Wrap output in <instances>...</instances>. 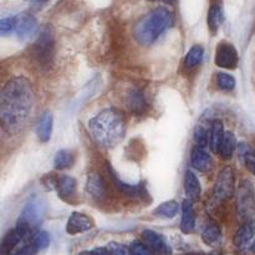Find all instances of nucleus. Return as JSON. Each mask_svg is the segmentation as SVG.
<instances>
[{"label":"nucleus","mask_w":255,"mask_h":255,"mask_svg":"<svg viewBox=\"0 0 255 255\" xmlns=\"http://www.w3.org/2000/svg\"><path fill=\"white\" fill-rule=\"evenodd\" d=\"M222 239V231L218 223L214 221L207 222L204 226L203 231H202V241L209 247H216L221 243Z\"/></svg>","instance_id":"obj_18"},{"label":"nucleus","mask_w":255,"mask_h":255,"mask_svg":"<svg viewBox=\"0 0 255 255\" xmlns=\"http://www.w3.org/2000/svg\"><path fill=\"white\" fill-rule=\"evenodd\" d=\"M186 255H198V254H186Z\"/></svg>","instance_id":"obj_41"},{"label":"nucleus","mask_w":255,"mask_h":255,"mask_svg":"<svg viewBox=\"0 0 255 255\" xmlns=\"http://www.w3.org/2000/svg\"><path fill=\"white\" fill-rule=\"evenodd\" d=\"M146 100L138 90H132L127 96V107L134 115H141L146 110Z\"/></svg>","instance_id":"obj_22"},{"label":"nucleus","mask_w":255,"mask_h":255,"mask_svg":"<svg viewBox=\"0 0 255 255\" xmlns=\"http://www.w3.org/2000/svg\"><path fill=\"white\" fill-rule=\"evenodd\" d=\"M34 102V89L26 77L9 80L0 96V120L4 131L9 134L19 133L26 125Z\"/></svg>","instance_id":"obj_1"},{"label":"nucleus","mask_w":255,"mask_h":255,"mask_svg":"<svg viewBox=\"0 0 255 255\" xmlns=\"http://www.w3.org/2000/svg\"><path fill=\"white\" fill-rule=\"evenodd\" d=\"M173 14L166 7H157L136 24L133 35L141 45H151L173 24Z\"/></svg>","instance_id":"obj_3"},{"label":"nucleus","mask_w":255,"mask_h":255,"mask_svg":"<svg viewBox=\"0 0 255 255\" xmlns=\"http://www.w3.org/2000/svg\"><path fill=\"white\" fill-rule=\"evenodd\" d=\"M237 148V138L232 132H227L224 134V138L222 141L221 149H219V154L223 159H231L233 156L234 151Z\"/></svg>","instance_id":"obj_26"},{"label":"nucleus","mask_w":255,"mask_h":255,"mask_svg":"<svg viewBox=\"0 0 255 255\" xmlns=\"http://www.w3.org/2000/svg\"><path fill=\"white\" fill-rule=\"evenodd\" d=\"M191 164L199 172H208L212 168V157L203 147H196L191 153Z\"/></svg>","instance_id":"obj_15"},{"label":"nucleus","mask_w":255,"mask_h":255,"mask_svg":"<svg viewBox=\"0 0 255 255\" xmlns=\"http://www.w3.org/2000/svg\"><path fill=\"white\" fill-rule=\"evenodd\" d=\"M107 172H109V176H110V178L112 179V182H114L115 187H116L120 192H122L124 194H126V196L142 197L143 194H146L144 188L143 187L139 186V184H137V186H131V184H127V183H125V182H122L121 179L117 177L116 172L112 169V167L110 166V164H107Z\"/></svg>","instance_id":"obj_14"},{"label":"nucleus","mask_w":255,"mask_h":255,"mask_svg":"<svg viewBox=\"0 0 255 255\" xmlns=\"http://www.w3.org/2000/svg\"><path fill=\"white\" fill-rule=\"evenodd\" d=\"M196 228V213L191 199H186L182 203V222L181 231L184 234H191Z\"/></svg>","instance_id":"obj_16"},{"label":"nucleus","mask_w":255,"mask_h":255,"mask_svg":"<svg viewBox=\"0 0 255 255\" xmlns=\"http://www.w3.org/2000/svg\"><path fill=\"white\" fill-rule=\"evenodd\" d=\"M236 189V177L232 167L226 166L218 173V177L214 183L213 197L217 202H224L231 199L234 196Z\"/></svg>","instance_id":"obj_5"},{"label":"nucleus","mask_w":255,"mask_h":255,"mask_svg":"<svg viewBox=\"0 0 255 255\" xmlns=\"http://www.w3.org/2000/svg\"><path fill=\"white\" fill-rule=\"evenodd\" d=\"M238 212L247 219L255 213V191L249 181H243L238 187Z\"/></svg>","instance_id":"obj_7"},{"label":"nucleus","mask_w":255,"mask_h":255,"mask_svg":"<svg viewBox=\"0 0 255 255\" xmlns=\"http://www.w3.org/2000/svg\"><path fill=\"white\" fill-rule=\"evenodd\" d=\"M42 214H44V207L39 201L29 202L22 209L16 227L34 234V231L41 222Z\"/></svg>","instance_id":"obj_6"},{"label":"nucleus","mask_w":255,"mask_h":255,"mask_svg":"<svg viewBox=\"0 0 255 255\" xmlns=\"http://www.w3.org/2000/svg\"><path fill=\"white\" fill-rule=\"evenodd\" d=\"M46 1L47 0H32V5L36 7H39V6H41V5H44Z\"/></svg>","instance_id":"obj_37"},{"label":"nucleus","mask_w":255,"mask_h":255,"mask_svg":"<svg viewBox=\"0 0 255 255\" xmlns=\"http://www.w3.org/2000/svg\"><path fill=\"white\" fill-rule=\"evenodd\" d=\"M86 187L87 192H89V194H91L92 198L97 199V201H102V199L106 198V184H105L101 176H100L99 173H96V172L89 174Z\"/></svg>","instance_id":"obj_17"},{"label":"nucleus","mask_w":255,"mask_h":255,"mask_svg":"<svg viewBox=\"0 0 255 255\" xmlns=\"http://www.w3.org/2000/svg\"><path fill=\"white\" fill-rule=\"evenodd\" d=\"M92 227H94V222L91 218H89L84 213L75 212L70 216L69 221H67L66 232L70 236H76V234L89 232L90 229H92Z\"/></svg>","instance_id":"obj_11"},{"label":"nucleus","mask_w":255,"mask_h":255,"mask_svg":"<svg viewBox=\"0 0 255 255\" xmlns=\"http://www.w3.org/2000/svg\"><path fill=\"white\" fill-rule=\"evenodd\" d=\"M106 251L110 255H132L131 248L117 242H111L107 244Z\"/></svg>","instance_id":"obj_31"},{"label":"nucleus","mask_w":255,"mask_h":255,"mask_svg":"<svg viewBox=\"0 0 255 255\" xmlns=\"http://www.w3.org/2000/svg\"><path fill=\"white\" fill-rule=\"evenodd\" d=\"M37 29V21L29 12L15 16V27L14 31L20 40H26L35 34Z\"/></svg>","instance_id":"obj_9"},{"label":"nucleus","mask_w":255,"mask_h":255,"mask_svg":"<svg viewBox=\"0 0 255 255\" xmlns=\"http://www.w3.org/2000/svg\"><path fill=\"white\" fill-rule=\"evenodd\" d=\"M255 236V219L251 218L247 219L243 224H242L241 228L236 232L233 238L234 246L237 247L241 251H244V249L248 247V244L251 243L252 239L254 238Z\"/></svg>","instance_id":"obj_12"},{"label":"nucleus","mask_w":255,"mask_h":255,"mask_svg":"<svg viewBox=\"0 0 255 255\" xmlns=\"http://www.w3.org/2000/svg\"><path fill=\"white\" fill-rule=\"evenodd\" d=\"M74 163V157L72 153L67 149H61L56 153L54 159V167L55 169H65L69 168Z\"/></svg>","instance_id":"obj_28"},{"label":"nucleus","mask_w":255,"mask_h":255,"mask_svg":"<svg viewBox=\"0 0 255 255\" xmlns=\"http://www.w3.org/2000/svg\"><path fill=\"white\" fill-rule=\"evenodd\" d=\"M217 85L223 91H232L236 87V79L226 72H219L217 75Z\"/></svg>","instance_id":"obj_30"},{"label":"nucleus","mask_w":255,"mask_h":255,"mask_svg":"<svg viewBox=\"0 0 255 255\" xmlns=\"http://www.w3.org/2000/svg\"><path fill=\"white\" fill-rule=\"evenodd\" d=\"M89 131L97 146L114 148L126 134V119L120 110L105 109L90 120Z\"/></svg>","instance_id":"obj_2"},{"label":"nucleus","mask_w":255,"mask_h":255,"mask_svg":"<svg viewBox=\"0 0 255 255\" xmlns=\"http://www.w3.org/2000/svg\"><path fill=\"white\" fill-rule=\"evenodd\" d=\"M208 27L211 29V31L217 32V30L221 27V25L224 21V12L223 7L221 4H213L211 6L208 11Z\"/></svg>","instance_id":"obj_24"},{"label":"nucleus","mask_w":255,"mask_h":255,"mask_svg":"<svg viewBox=\"0 0 255 255\" xmlns=\"http://www.w3.org/2000/svg\"><path fill=\"white\" fill-rule=\"evenodd\" d=\"M32 236H34V234H30L29 232L24 231V229L19 228V227H16V228L12 229V231L7 232V234L4 237V239H2L1 242V254H10L14 251L15 247H17V244H19L20 242L25 241V239L30 238V237Z\"/></svg>","instance_id":"obj_13"},{"label":"nucleus","mask_w":255,"mask_h":255,"mask_svg":"<svg viewBox=\"0 0 255 255\" xmlns=\"http://www.w3.org/2000/svg\"><path fill=\"white\" fill-rule=\"evenodd\" d=\"M204 50L201 45H194L191 50L188 51V54L184 57V67L187 70H193L194 67L198 66L199 64L203 60Z\"/></svg>","instance_id":"obj_25"},{"label":"nucleus","mask_w":255,"mask_h":255,"mask_svg":"<svg viewBox=\"0 0 255 255\" xmlns=\"http://www.w3.org/2000/svg\"><path fill=\"white\" fill-rule=\"evenodd\" d=\"M194 142H196L197 147H206L208 144V132L203 127H197L194 131Z\"/></svg>","instance_id":"obj_33"},{"label":"nucleus","mask_w":255,"mask_h":255,"mask_svg":"<svg viewBox=\"0 0 255 255\" xmlns=\"http://www.w3.org/2000/svg\"><path fill=\"white\" fill-rule=\"evenodd\" d=\"M251 251L253 252V253H255V241L253 242V244H252V247H251Z\"/></svg>","instance_id":"obj_40"},{"label":"nucleus","mask_w":255,"mask_h":255,"mask_svg":"<svg viewBox=\"0 0 255 255\" xmlns=\"http://www.w3.org/2000/svg\"><path fill=\"white\" fill-rule=\"evenodd\" d=\"M55 187L57 189V193L65 201H69L70 198L75 196L76 192V181L75 178L69 176H61L56 182H55Z\"/></svg>","instance_id":"obj_19"},{"label":"nucleus","mask_w":255,"mask_h":255,"mask_svg":"<svg viewBox=\"0 0 255 255\" xmlns=\"http://www.w3.org/2000/svg\"><path fill=\"white\" fill-rule=\"evenodd\" d=\"M31 241L34 242L35 246L39 248V251H42V249L47 248L50 244V238H49V234L46 232H36L34 233V236L31 237Z\"/></svg>","instance_id":"obj_32"},{"label":"nucleus","mask_w":255,"mask_h":255,"mask_svg":"<svg viewBox=\"0 0 255 255\" xmlns=\"http://www.w3.org/2000/svg\"><path fill=\"white\" fill-rule=\"evenodd\" d=\"M184 191H186L188 199H191L192 202L199 201V198H201V183H199L198 178H197V176L192 171H187L186 173V178H184Z\"/></svg>","instance_id":"obj_20"},{"label":"nucleus","mask_w":255,"mask_h":255,"mask_svg":"<svg viewBox=\"0 0 255 255\" xmlns=\"http://www.w3.org/2000/svg\"><path fill=\"white\" fill-rule=\"evenodd\" d=\"M15 27V16L12 17H5L0 21V34L4 36V35L10 34L11 31H14Z\"/></svg>","instance_id":"obj_36"},{"label":"nucleus","mask_w":255,"mask_h":255,"mask_svg":"<svg viewBox=\"0 0 255 255\" xmlns=\"http://www.w3.org/2000/svg\"><path fill=\"white\" fill-rule=\"evenodd\" d=\"M159 1H162V2H166V4H173V2L176 1V0H159Z\"/></svg>","instance_id":"obj_39"},{"label":"nucleus","mask_w":255,"mask_h":255,"mask_svg":"<svg viewBox=\"0 0 255 255\" xmlns=\"http://www.w3.org/2000/svg\"><path fill=\"white\" fill-rule=\"evenodd\" d=\"M179 206L176 201H168L162 203L153 211V214L157 217L166 219H172L178 214Z\"/></svg>","instance_id":"obj_27"},{"label":"nucleus","mask_w":255,"mask_h":255,"mask_svg":"<svg viewBox=\"0 0 255 255\" xmlns=\"http://www.w3.org/2000/svg\"><path fill=\"white\" fill-rule=\"evenodd\" d=\"M129 248H131L132 255H156L146 244L139 243V242H133Z\"/></svg>","instance_id":"obj_35"},{"label":"nucleus","mask_w":255,"mask_h":255,"mask_svg":"<svg viewBox=\"0 0 255 255\" xmlns=\"http://www.w3.org/2000/svg\"><path fill=\"white\" fill-rule=\"evenodd\" d=\"M37 137L41 142H47L51 138L52 133V115L50 112H45L40 117V121L36 127Z\"/></svg>","instance_id":"obj_23"},{"label":"nucleus","mask_w":255,"mask_h":255,"mask_svg":"<svg viewBox=\"0 0 255 255\" xmlns=\"http://www.w3.org/2000/svg\"><path fill=\"white\" fill-rule=\"evenodd\" d=\"M239 156L255 176V153L246 143L239 144Z\"/></svg>","instance_id":"obj_29"},{"label":"nucleus","mask_w":255,"mask_h":255,"mask_svg":"<svg viewBox=\"0 0 255 255\" xmlns=\"http://www.w3.org/2000/svg\"><path fill=\"white\" fill-rule=\"evenodd\" d=\"M37 252H39V248H37V247L35 246L34 242L30 239L29 243L22 246L21 248L17 249L16 252H11V253L7 255H35Z\"/></svg>","instance_id":"obj_34"},{"label":"nucleus","mask_w":255,"mask_h":255,"mask_svg":"<svg viewBox=\"0 0 255 255\" xmlns=\"http://www.w3.org/2000/svg\"><path fill=\"white\" fill-rule=\"evenodd\" d=\"M79 255H97V254H96V252H95V249H94V251H91V252H87V251L81 252V253H80Z\"/></svg>","instance_id":"obj_38"},{"label":"nucleus","mask_w":255,"mask_h":255,"mask_svg":"<svg viewBox=\"0 0 255 255\" xmlns=\"http://www.w3.org/2000/svg\"><path fill=\"white\" fill-rule=\"evenodd\" d=\"M224 134L226 133H224L223 122L219 121V120H214L211 125V133H209V143H211L212 152L219 153Z\"/></svg>","instance_id":"obj_21"},{"label":"nucleus","mask_w":255,"mask_h":255,"mask_svg":"<svg viewBox=\"0 0 255 255\" xmlns=\"http://www.w3.org/2000/svg\"><path fill=\"white\" fill-rule=\"evenodd\" d=\"M54 34L49 26H45L40 32L39 37L34 44V59L37 65L44 69H49L54 60Z\"/></svg>","instance_id":"obj_4"},{"label":"nucleus","mask_w":255,"mask_h":255,"mask_svg":"<svg viewBox=\"0 0 255 255\" xmlns=\"http://www.w3.org/2000/svg\"><path fill=\"white\" fill-rule=\"evenodd\" d=\"M214 62H216L217 66L222 67V69H237L239 62L238 51H237L236 47L232 44H229V42H221V44L217 45Z\"/></svg>","instance_id":"obj_8"},{"label":"nucleus","mask_w":255,"mask_h":255,"mask_svg":"<svg viewBox=\"0 0 255 255\" xmlns=\"http://www.w3.org/2000/svg\"><path fill=\"white\" fill-rule=\"evenodd\" d=\"M142 239L144 244L151 249L156 255H171L172 249L167 244L166 239L161 234L156 233L153 231H144L142 233Z\"/></svg>","instance_id":"obj_10"}]
</instances>
